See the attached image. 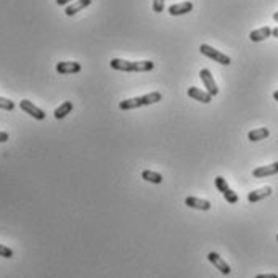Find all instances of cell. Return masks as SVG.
I'll return each instance as SVG.
<instances>
[{
	"mask_svg": "<svg viewBox=\"0 0 278 278\" xmlns=\"http://www.w3.org/2000/svg\"><path fill=\"white\" fill-rule=\"evenodd\" d=\"M0 109L13 111V109H15V103L12 102V100H8V98H3V97H0Z\"/></svg>",
	"mask_w": 278,
	"mask_h": 278,
	"instance_id": "d6986e66",
	"label": "cell"
},
{
	"mask_svg": "<svg viewBox=\"0 0 278 278\" xmlns=\"http://www.w3.org/2000/svg\"><path fill=\"white\" fill-rule=\"evenodd\" d=\"M73 111V102H64L63 105H60L57 109H55V113L53 116L57 119H63V118H66V116Z\"/></svg>",
	"mask_w": 278,
	"mask_h": 278,
	"instance_id": "e0dca14e",
	"label": "cell"
},
{
	"mask_svg": "<svg viewBox=\"0 0 278 278\" xmlns=\"http://www.w3.org/2000/svg\"><path fill=\"white\" fill-rule=\"evenodd\" d=\"M185 204L191 209H198V211H209L211 209V203L208 200L195 198V196H188V198L185 200Z\"/></svg>",
	"mask_w": 278,
	"mask_h": 278,
	"instance_id": "8fae6325",
	"label": "cell"
},
{
	"mask_svg": "<svg viewBox=\"0 0 278 278\" xmlns=\"http://www.w3.org/2000/svg\"><path fill=\"white\" fill-rule=\"evenodd\" d=\"M208 261L214 267H217V270H219L222 275H230V272H232L230 265L227 264V262L222 259V257L217 254V252H209V254H208Z\"/></svg>",
	"mask_w": 278,
	"mask_h": 278,
	"instance_id": "52a82bcc",
	"label": "cell"
},
{
	"mask_svg": "<svg viewBox=\"0 0 278 278\" xmlns=\"http://www.w3.org/2000/svg\"><path fill=\"white\" fill-rule=\"evenodd\" d=\"M270 135V130L267 127H259V129H254L247 134V139L251 141H261V140H265L267 137Z\"/></svg>",
	"mask_w": 278,
	"mask_h": 278,
	"instance_id": "2e32d148",
	"label": "cell"
},
{
	"mask_svg": "<svg viewBox=\"0 0 278 278\" xmlns=\"http://www.w3.org/2000/svg\"><path fill=\"white\" fill-rule=\"evenodd\" d=\"M109 66L116 71H125V73H148L154 68V63L150 60L145 62H127L123 58H113L109 62Z\"/></svg>",
	"mask_w": 278,
	"mask_h": 278,
	"instance_id": "6da1fadb",
	"label": "cell"
},
{
	"mask_svg": "<svg viewBox=\"0 0 278 278\" xmlns=\"http://www.w3.org/2000/svg\"><path fill=\"white\" fill-rule=\"evenodd\" d=\"M80 71V64L77 62H60L57 63L58 74H76Z\"/></svg>",
	"mask_w": 278,
	"mask_h": 278,
	"instance_id": "9c48e42d",
	"label": "cell"
},
{
	"mask_svg": "<svg viewBox=\"0 0 278 278\" xmlns=\"http://www.w3.org/2000/svg\"><path fill=\"white\" fill-rule=\"evenodd\" d=\"M270 35H272V29L269 26H264V28L251 31L249 39L252 40V42H262V40H265L267 37H270Z\"/></svg>",
	"mask_w": 278,
	"mask_h": 278,
	"instance_id": "9a60e30c",
	"label": "cell"
},
{
	"mask_svg": "<svg viewBox=\"0 0 278 278\" xmlns=\"http://www.w3.org/2000/svg\"><path fill=\"white\" fill-rule=\"evenodd\" d=\"M90 3H92V0H76L74 3L68 5L66 10H64V13H66V16H74L76 13L80 12V10H84L85 7H89Z\"/></svg>",
	"mask_w": 278,
	"mask_h": 278,
	"instance_id": "5bb4252c",
	"label": "cell"
},
{
	"mask_svg": "<svg viewBox=\"0 0 278 278\" xmlns=\"http://www.w3.org/2000/svg\"><path fill=\"white\" fill-rule=\"evenodd\" d=\"M69 2H73V0H57V5H60V7H63V5H68Z\"/></svg>",
	"mask_w": 278,
	"mask_h": 278,
	"instance_id": "cb8c5ba5",
	"label": "cell"
},
{
	"mask_svg": "<svg viewBox=\"0 0 278 278\" xmlns=\"http://www.w3.org/2000/svg\"><path fill=\"white\" fill-rule=\"evenodd\" d=\"M270 195H272L270 186H264V188L249 191V195H247V201H249V203H257V201H262V200L269 198Z\"/></svg>",
	"mask_w": 278,
	"mask_h": 278,
	"instance_id": "4fadbf2b",
	"label": "cell"
},
{
	"mask_svg": "<svg viewBox=\"0 0 278 278\" xmlns=\"http://www.w3.org/2000/svg\"><path fill=\"white\" fill-rule=\"evenodd\" d=\"M153 12L156 13L164 12V0H153Z\"/></svg>",
	"mask_w": 278,
	"mask_h": 278,
	"instance_id": "44dd1931",
	"label": "cell"
},
{
	"mask_svg": "<svg viewBox=\"0 0 278 278\" xmlns=\"http://www.w3.org/2000/svg\"><path fill=\"white\" fill-rule=\"evenodd\" d=\"M19 108H21L26 114L32 116L34 119H37V121H44L45 119L44 109L37 108V106H35L32 102H29V100H21V102H19Z\"/></svg>",
	"mask_w": 278,
	"mask_h": 278,
	"instance_id": "8992f818",
	"label": "cell"
},
{
	"mask_svg": "<svg viewBox=\"0 0 278 278\" xmlns=\"http://www.w3.org/2000/svg\"><path fill=\"white\" fill-rule=\"evenodd\" d=\"M272 34H274V37H277V39H278V28L272 29Z\"/></svg>",
	"mask_w": 278,
	"mask_h": 278,
	"instance_id": "d4e9b609",
	"label": "cell"
},
{
	"mask_svg": "<svg viewBox=\"0 0 278 278\" xmlns=\"http://www.w3.org/2000/svg\"><path fill=\"white\" fill-rule=\"evenodd\" d=\"M277 241H278V235H277Z\"/></svg>",
	"mask_w": 278,
	"mask_h": 278,
	"instance_id": "83f0119b",
	"label": "cell"
},
{
	"mask_svg": "<svg viewBox=\"0 0 278 278\" xmlns=\"http://www.w3.org/2000/svg\"><path fill=\"white\" fill-rule=\"evenodd\" d=\"M275 174H278V163L269 164V166H261V168L252 170V175H254L256 179H264V177L275 175Z\"/></svg>",
	"mask_w": 278,
	"mask_h": 278,
	"instance_id": "30bf717a",
	"label": "cell"
},
{
	"mask_svg": "<svg viewBox=\"0 0 278 278\" xmlns=\"http://www.w3.org/2000/svg\"><path fill=\"white\" fill-rule=\"evenodd\" d=\"M256 278H278L277 274H265V275H257Z\"/></svg>",
	"mask_w": 278,
	"mask_h": 278,
	"instance_id": "603a6c76",
	"label": "cell"
},
{
	"mask_svg": "<svg viewBox=\"0 0 278 278\" xmlns=\"http://www.w3.org/2000/svg\"><path fill=\"white\" fill-rule=\"evenodd\" d=\"M186 93H188V97L191 98H195L196 102H200V103H204V105H208L212 102V97L208 93V92H204V90H201L198 87H190L188 90H186Z\"/></svg>",
	"mask_w": 278,
	"mask_h": 278,
	"instance_id": "ba28073f",
	"label": "cell"
},
{
	"mask_svg": "<svg viewBox=\"0 0 278 278\" xmlns=\"http://www.w3.org/2000/svg\"><path fill=\"white\" fill-rule=\"evenodd\" d=\"M200 52L204 55V57H208L211 60H214L216 63H220V64H224V66H229V64L232 63V60L229 55H225V53H222L219 52V50H216L214 47H211V45L208 44H203L200 47Z\"/></svg>",
	"mask_w": 278,
	"mask_h": 278,
	"instance_id": "3957f363",
	"label": "cell"
},
{
	"mask_svg": "<svg viewBox=\"0 0 278 278\" xmlns=\"http://www.w3.org/2000/svg\"><path fill=\"white\" fill-rule=\"evenodd\" d=\"M274 98L278 102V90H277V92H274Z\"/></svg>",
	"mask_w": 278,
	"mask_h": 278,
	"instance_id": "484cf974",
	"label": "cell"
},
{
	"mask_svg": "<svg viewBox=\"0 0 278 278\" xmlns=\"http://www.w3.org/2000/svg\"><path fill=\"white\" fill-rule=\"evenodd\" d=\"M161 98H163V95H161L159 92L146 93V95H143V97L127 98V100L119 102V109H123V111L137 109V108H141V106H150L153 103H158V102H161Z\"/></svg>",
	"mask_w": 278,
	"mask_h": 278,
	"instance_id": "7a4b0ae2",
	"label": "cell"
},
{
	"mask_svg": "<svg viewBox=\"0 0 278 278\" xmlns=\"http://www.w3.org/2000/svg\"><path fill=\"white\" fill-rule=\"evenodd\" d=\"M8 140V132H0V143H5Z\"/></svg>",
	"mask_w": 278,
	"mask_h": 278,
	"instance_id": "7402d4cb",
	"label": "cell"
},
{
	"mask_svg": "<svg viewBox=\"0 0 278 278\" xmlns=\"http://www.w3.org/2000/svg\"><path fill=\"white\" fill-rule=\"evenodd\" d=\"M0 257H5V259H12V257H13V251L10 249L8 246L0 245Z\"/></svg>",
	"mask_w": 278,
	"mask_h": 278,
	"instance_id": "ffe728a7",
	"label": "cell"
},
{
	"mask_svg": "<svg viewBox=\"0 0 278 278\" xmlns=\"http://www.w3.org/2000/svg\"><path fill=\"white\" fill-rule=\"evenodd\" d=\"M200 77H201V80H203L206 92H208L211 97H216V95L219 93V87H217V84L214 80V76L211 74V71L206 69V68L201 69L200 71Z\"/></svg>",
	"mask_w": 278,
	"mask_h": 278,
	"instance_id": "5b68a950",
	"label": "cell"
},
{
	"mask_svg": "<svg viewBox=\"0 0 278 278\" xmlns=\"http://www.w3.org/2000/svg\"><path fill=\"white\" fill-rule=\"evenodd\" d=\"M214 184H216V188L219 190L222 195H224V198H225L227 203H230V204H236V203H238V195H236L235 191L230 188L224 177H220V175L216 177Z\"/></svg>",
	"mask_w": 278,
	"mask_h": 278,
	"instance_id": "277c9868",
	"label": "cell"
},
{
	"mask_svg": "<svg viewBox=\"0 0 278 278\" xmlns=\"http://www.w3.org/2000/svg\"><path fill=\"white\" fill-rule=\"evenodd\" d=\"M274 19H275V21L278 23V12H277V13H274Z\"/></svg>",
	"mask_w": 278,
	"mask_h": 278,
	"instance_id": "4316f807",
	"label": "cell"
},
{
	"mask_svg": "<svg viewBox=\"0 0 278 278\" xmlns=\"http://www.w3.org/2000/svg\"><path fill=\"white\" fill-rule=\"evenodd\" d=\"M141 179L146 180V182H151V184H161L163 182V175L158 174V172H153V170H150V169H146L141 172Z\"/></svg>",
	"mask_w": 278,
	"mask_h": 278,
	"instance_id": "ac0fdd59",
	"label": "cell"
},
{
	"mask_svg": "<svg viewBox=\"0 0 278 278\" xmlns=\"http://www.w3.org/2000/svg\"><path fill=\"white\" fill-rule=\"evenodd\" d=\"M193 10V3L191 2H182V3H175L170 5L168 12L172 15V16H180V15H186Z\"/></svg>",
	"mask_w": 278,
	"mask_h": 278,
	"instance_id": "7c38bea8",
	"label": "cell"
}]
</instances>
